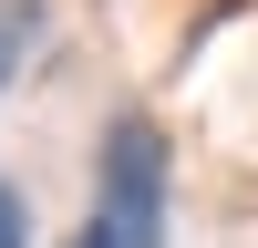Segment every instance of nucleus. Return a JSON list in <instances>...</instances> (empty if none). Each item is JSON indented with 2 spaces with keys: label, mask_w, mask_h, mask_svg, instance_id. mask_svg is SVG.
<instances>
[{
  "label": "nucleus",
  "mask_w": 258,
  "mask_h": 248,
  "mask_svg": "<svg viewBox=\"0 0 258 248\" xmlns=\"http://www.w3.org/2000/svg\"><path fill=\"white\" fill-rule=\"evenodd\" d=\"M103 227H114V248H165V135L145 114H124L114 135H103Z\"/></svg>",
  "instance_id": "f257e3e1"
},
{
  "label": "nucleus",
  "mask_w": 258,
  "mask_h": 248,
  "mask_svg": "<svg viewBox=\"0 0 258 248\" xmlns=\"http://www.w3.org/2000/svg\"><path fill=\"white\" fill-rule=\"evenodd\" d=\"M31 41H41V0H0V93L21 83V62H31Z\"/></svg>",
  "instance_id": "f03ea898"
},
{
  "label": "nucleus",
  "mask_w": 258,
  "mask_h": 248,
  "mask_svg": "<svg viewBox=\"0 0 258 248\" xmlns=\"http://www.w3.org/2000/svg\"><path fill=\"white\" fill-rule=\"evenodd\" d=\"M0 248H31V197L0 176Z\"/></svg>",
  "instance_id": "7ed1b4c3"
},
{
  "label": "nucleus",
  "mask_w": 258,
  "mask_h": 248,
  "mask_svg": "<svg viewBox=\"0 0 258 248\" xmlns=\"http://www.w3.org/2000/svg\"><path fill=\"white\" fill-rule=\"evenodd\" d=\"M62 248H114V227L93 217V227H73V238H62Z\"/></svg>",
  "instance_id": "20e7f679"
}]
</instances>
